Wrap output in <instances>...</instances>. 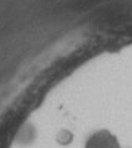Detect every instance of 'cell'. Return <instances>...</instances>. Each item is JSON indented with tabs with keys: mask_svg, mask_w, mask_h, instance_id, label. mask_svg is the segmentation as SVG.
Masks as SVG:
<instances>
[{
	"mask_svg": "<svg viewBox=\"0 0 132 148\" xmlns=\"http://www.w3.org/2000/svg\"><path fill=\"white\" fill-rule=\"evenodd\" d=\"M85 148H120V147L112 134H109L107 131H100L88 139Z\"/></svg>",
	"mask_w": 132,
	"mask_h": 148,
	"instance_id": "cell-1",
	"label": "cell"
}]
</instances>
